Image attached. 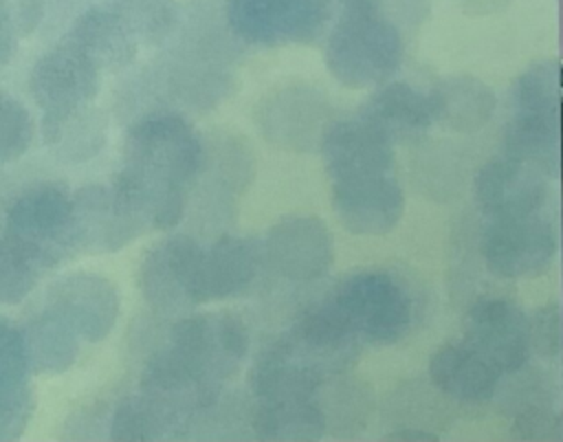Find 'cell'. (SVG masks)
<instances>
[{"instance_id":"obj_1","label":"cell","mask_w":563,"mask_h":442,"mask_svg":"<svg viewBox=\"0 0 563 442\" xmlns=\"http://www.w3.org/2000/svg\"><path fill=\"white\" fill-rule=\"evenodd\" d=\"M123 152L125 165L112 183L114 194L143 226H176L185 213V191L205 161L194 128L178 114H147L130 128Z\"/></svg>"},{"instance_id":"obj_2","label":"cell","mask_w":563,"mask_h":442,"mask_svg":"<svg viewBox=\"0 0 563 442\" xmlns=\"http://www.w3.org/2000/svg\"><path fill=\"white\" fill-rule=\"evenodd\" d=\"M325 66L347 88L387 81L402 62V37L380 0H328Z\"/></svg>"},{"instance_id":"obj_3","label":"cell","mask_w":563,"mask_h":442,"mask_svg":"<svg viewBox=\"0 0 563 442\" xmlns=\"http://www.w3.org/2000/svg\"><path fill=\"white\" fill-rule=\"evenodd\" d=\"M4 240L37 273L75 253L73 200L57 183L24 189L7 209Z\"/></svg>"},{"instance_id":"obj_4","label":"cell","mask_w":563,"mask_h":442,"mask_svg":"<svg viewBox=\"0 0 563 442\" xmlns=\"http://www.w3.org/2000/svg\"><path fill=\"white\" fill-rule=\"evenodd\" d=\"M356 341L391 345L400 341L413 317L411 297L398 279L387 273H356L330 297Z\"/></svg>"},{"instance_id":"obj_5","label":"cell","mask_w":563,"mask_h":442,"mask_svg":"<svg viewBox=\"0 0 563 442\" xmlns=\"http://www.w3.org/2000/svg\"><path fill=\"white\" fill-rule=\"evenodd\" d=\"M167 347L194 374L220 387L240 369L249 350V334L231 312L189 314L172 325Z\"/></svg>"},{"instance_id":"obj_6","label":"cell","mask_w":563,"mask_h":442,"mask_svg":"<svg viewBox=\"0 0 563 442\" xmlns=\"http://www.w3.org/2000/svg\"><path fill=\"white\" fill-rule=\"evenodd\" d=\"M202 255L205 248L187 235L154 244L139 266V288L145 301L161 314H187L205 303Z\"/></svg>"},{"instance_id":"obj_7","label":"cell","mask_w":563,"mask_h":442,"mask_svg":"<svg viewBox=\"0 0 563 442\" xmlns=\"http://www.w3.org/2000/svg\"><path fill=\"white\" fill-rule=\"evenodd\" d=\"M231 31L249 44H308L325 33L328 0H227Z\"/></svg>"},{"instance_id":"obj_8","label":"cell","mask_w":563,"mask_h":442,"mask_svg":"<svg viewBox=\"0 0 563 442\" xmlns=\"http://www.w3.org/2000/svg\"><path fill=\"white\" fill-rule=\"evenodd\" d=\"M554 253L556 235L537 213L526 218H499L482 237V255L488 268L506 279L545 273Z\"/></svg>"},{"instance_id":"obj_9","label":"cell","mask_w":563,"mask_h":442,"mask_svg":"<svg viewBox=\"0 0 563 442\" xmlns=\"http://www.w3.org/2000/svg\"><path fill=\"white\" fill-rule=\"evenodd\" d=\"M464 343L499 374L517 372L530 352L528 317L508 299H477L464 319Z\"/></svg>"},{"instance_id":"obj_10","label":"cell","mask_w":563,"mask_h":442,"mask_svg":"<svg viewBox=\"0 0 563 442\" xmlns=\"http://www.w3.org/2000/svg\"><path fill=\"white\" fill-rule=\"evenodd\" d=\"M119 292L110 279L97 273H73L48 290V310L79 339L103 341L117 323Z\"/></svg>"},{"instance_id":"obj_11","label":"cell","mask_w":563,"mask_h":442,"mask_svg":"<svg viewBox=\"0 0 563 442\" xmlns=\"http://www.w3.org/2000/svg\"><path fill=\"white\" fill-rule=\"evenodd\" d=\"M262 255L279 275L292 281H310L328 273L332 237L321 218L286 216L271 226Z\"/></svg>"},{"instance_id":"obj_12","label":"cell","mask_w":563,"mask_h":442,"mask_svg":"<svg viewBox=\"0 0 563 442\" xmlns=\"http://www.w3.org/2000/svg\"><path fill=\"white\" fill-rule=\"evenodd\" d=\"M73 200L75 251L112 253L128 246L145 229L112 187L88 185Z\"/></svg>"},{"instance_id":"obj_13","label":"cell","mask_w":563,"mask_h":442,"mask_svg":"<svg viewBox=\"0 0 563 442\" xmlns=\"http://www.w3.org/2000/svg\"><path fill=\"white\" fill-rule=\"evenodd\" d=\"M328 123V106L323 97L303 86L275 90L262 99L257 108V125L262 134L286 150H312L321 143Z\"/></svg>"},{"instance_id":"obj_14","label":"cell","mask_w":563,"mask_h":442,"mask_svg":"<svg viewBox=\"0 0 563 442\" xmlns=\"http://www.w3.org/2000/svg\"><path fill=\"white\" fill-rule=\"evenodd\" d=\"M101 70L68 40L42 55L31 70V95L44 112L90 103L101 84Z\"/></svg>"},{"instance_id":"obj_15","label":"cell","mask_w":563,"mask_h":442,"mask_svg":"<svg viewBox=\"0 0 563 442\" xmlns=\"http://www.w3.org/2000/svg\"><path fill=\"white\" fill-rule=\"evenodd\" d=\"M332 205L350 233L385 235L398 224L405 196L387 174H374L334 180Z\"/></svg>"},{"instance_id":"obj_16","label":"cell","mask_w":563,"mask_h":442,"mask_svg":"<svg viewBox=\"0 0 563 442\" xmlns=\"http://www.w3.org/2000/svg\"><path fill=\"white\" fill-rule=\"evenodd\" d=\"M319 147L332 180L387 174L394 163V145L361 117L330 121Z\"/></svg>"},{"instance_id":"obj_17","label":"cell","mask_w":563,"mask_h":442,"mask_svg":"<svg viewBox=\"0 0 563 442\" xmlns=\"http://www.w3.org/2000/svg\"><path fill=\"white\" fill-rule=\"evenodd\" d=\"M545 196L541 172L508 156L488 161L475 178V198L495 220L534 216Z\"/></svg>"},{"instance_id":"obj_18","label":"cell","mask_w":563,"mask_h":442,"mask_svg":"<svg viewBox=\"0 0 563 442\" xmlns=\"http://www.w3.org/2000/svg\"><path fill=\"white\" fill-rule=\"evenodd\" d=\"M358 117L378 130L391 145L396 141L420 139L433 123L429 97L402 81H383L365 101Z\"/></svg>"},{"instance_id":"obj_19","label":"cell","mask_w":563,"mask_h":442,"mask_svg":"<svg viewBox=\"0 0 563 442\" xmlns=\"http://www.w3.org/2000/svg\"><path fill=\"white\" fill-rule=\"evenodd\" d=\"M429 376L446 396L464 402H482L495 394L501 374L462 341L444 343L433 352Z\"/></svg>"},{"instance_id":"obj_20","label":"cell","mask_w":563,"mask_h":442,"mask_svg":"<svg viewBox=\"0 0 563 442\" xmlns=\"http://www.w3.org/2000/svg\"><path fill=\"white\" fill-rule=\"evenodd\" d=\"M427 97L433 123L451 132H475L495 112L493 90L473 75L444 77Z\"/></svg>"},{"instance_id":"obj_21","label":"cell","mask_w":563,"mask_h":442,"mask_svg":"<svg viewBox=\"0 0 563 442\" xmlns=\"http://www.w3.org/2000/svg\"><path fill=\"white\" fill-rule=\"evenodd\" d=\"M321 383L323 376L306 365L286 339L268 345L251 369V389L260 400L314 398Z\"/></svg>"},{"instance_id":"obj_22","label":"cell","mask_w":563,"mask_h":442,"mask_svg":"<svg viewBox=\"0 0 563 442\" xmlns=\"http://www.w3.org/2000/svg\"><path fill=\"white\" fill-rule=\"evenodd\" d=\"M262 251L253 240L222 235L205 248L202 255V290L205 301L229 299L244 292L257 275Z\"/></svg>"},{"instance_id":"obj_23","label":"cell","mask_w":563,"mask_h":442,"mask_svg":"<svg viewBox=\"0 0 563 442\" xmlns=\"http://www.w3.org/2000/svg\"><path fill=\"white\" fill-rule=\"evenodd\" d=\"M42 134L46 145L66 163H84L99 154L108 136V121L90 103L44 112Z\"/></svg>"},{"instance_id":"obj_24","label":"cell","mask_w":563,"mask_h":442,"mask_svg":"<svg viewBox=\"0 0 563 442\" xmlns=\"http://www.w3.org/2000/svg\"><path fill=\"white\" fill-rule=\"evenodd\" d=\"M66 40L75 44L99 70L128 66L139 48L136 40L106 4L84 11L75 20Z\"/></svg>"},{"instance_id":"obj_25","label":"cell","mask_w":563,"mask_h":442,"mask_svg":"<svg viewBox=\"0 0 563 442\" xmlns=\"http://www.w3.org/2000/svg\"><path fill=\"white\" fill-rule=\"evenodd\" d=\"M561 110L519 112L506 128V156L534 167L541 174H559Z\"/></svg>"},{"instance_id":"obj_26","label":"cell","mask_w":563,"mask_h":442,"mask_svg":"<svg viewBox=\"0 0 563 442\" xmlns=\"http://www.w3.org/2000/svg\"><path fill=\"white\" fill-rule=\"evenodd\" d=\"M325 411L314 398L260 400L253 416V431L260 440L314 442L325 433Z\"/></svg>"},{"instance_id":"obj_27","label":"cell","mask_w":563,"mask_h":442,"mask_svg":"<svg viewBox=\"0 0 563 442\" xmlns=\"http://www.w3.org/2000/svg\"><path fill=\"white\" fill-rule=\"evenodd\" d=\"M22 330L31 372L62 374L77 358V334L51 310L31 319Z\"/></svg>"},{"instance_id":"obj_28","label":"cell","mask_w":563,"mask_h":442,"mask_svg":"<svg viewBox=\"0 0 563 442\" xmlns=\"http://www.w3.org/2000/svg\"><path fill=\"white\" fill-rule=\"evenodd\" d=\"M106 7L121 20L136 44H156L176 24V0H110Z\"/></svg>"},{"instance_id":"obj_29","label":"cell","mask_w":563,"mask_h":442,"mask_svg":"<svg viewBox=\"0 0 563 442\" xmlns=\"http://www.w3.org/2000/svg\"><path fill=\"white\" fill-rule=\"evenodd\" d=\"M515 101L519 112H554L561 110V64L559 59H541L526 68L515 84Z\"/></svg>"},{"instance_id":"obj_30","label":"cell","mask_w":563,"mask_h":442,"mask_svg":"<svg viewBox=\"0 0 563 442\" xmlns=\"http://www.w3.org/2000/svg\"><path fill=\"white\" fill-rule=\"evenodd\" d=\"M110 438L117 442H147L167 438V433L150 400L139 394L121 400L114 409L110 422Z\"/></svg>"},{"instance_id":"obj_31","label":"cell","mask_w":563,"mask_h":442,"mask_svg":"<svg viewBox=\"0 0 563 442\" xmlns=\"http://www.w3.org/2000/svg\"><path fill=\"white\" fill-rule=\"evenodd\" d=\"M33 141L29 110L11 95L0 92V163L20 158Z\"/></svg>"},{"instance_id":"obj_32","label":"cell","mask_w":563,"mask_h":442,"mask_svg":"<svg viewBox=\"0 0 563 442\" xmlns=\"http://www.w3.org/2000/svg\"><path fill=\"white\" fill-rule=\"evenodd\" d=\"M35 409L29 380H0V442L15 440Z\"/></svg>"},{"instance_id":"obj_33","label":"cell","mask_w":563,"mask_h":442,"mask_svg":"<svg viewBox=\"0 0 563 442\" xmlns=\"http://www.w3.org/2000/svg\"><path fill=\"white\" fill-rule=\"evenodd\" d=\"M37 270L0 237V303L22 301L35 286Z\"/></svg>"},{"instance_id":"obj_34","label":"cell","mask_w":563,"mask_h":442,"mask_svg":"<svg viewBox=\"0 0 563 442\" xmlns=\"http://www.w3.org/2000/svg\"><path fill=\"white\" fill-rule=\"evenodd\" d=\"M528 345L543 358H556L561 350V308L556 301L541 306L528 319Z\"/></svg>"},{"instance_id":"obj_35","label":"cell","mask_w":563,"mask_h":442,"mask_svg":"<svg viewBox=\"0 0 563 442\" xmlns=\"http://www.w3.org/2000/svg\"><path fill=\"white\" fill-rule=\"evenodd\" d=\"M512 433L519 440H561L563 420L556 411L543 405H528L519 409L512 420Z\"/></svg>"},{"instance_id":"obj_36","label":"cell","mask_w":563,"mask_h":442,"mask_svg":"<svg viewBox=\"0 0 563 442\" xmlns=\"http://www.w3.org/2000/svg\"><path fill=\"white\" fill-rule=\"evenodd\" d=\"M29 374L22 330L0 317V380H29Z\"/></svg>"},{"instance_id":"obj_37","label":"cell","mask_w":563,"mask_h":442,"mask_svg":"<svg viewBox=\"0 0 563 442\" xmlns=\"http://www.w3.org/2000/svg\"><path fill=\"white\" fill-rule=\"evenodd\" d=\"M44 15L42 0H0V29L13 37L31 35Z\"/></svg>"},{"instance_id":"obj_38","label":"cell","mask_w":563,"mask_h":442,"mask_svg":"<svg viewBox=\"0 0 563 442\" xmlns=\"http://www.w3.org/2000/svg\"><path fill=\"white\" fill-rule=\"evenodd\" d=\"M385 440H389V442H438V435L422 431V429H400V431H391Z\"/></svg>"},{"instance_id":"obj_39","label":"cell","mask_w":563,"mask_h":442,"mask_svg":"<svg viewBox=\"0 0 563 442\" xmlns=\"http://www.w3.org/2000/svg\"><path fill=\"white\" fill-rule=\"evenodd\" d=\"M15 42H18V37H13L11 33H7V31L0 29V70L13 59Z\"/></svg>"}]
</instances>
